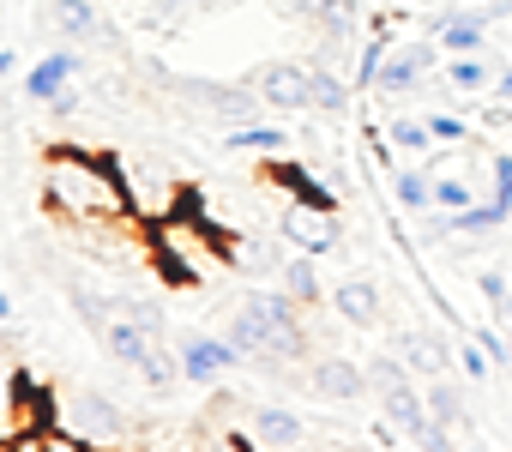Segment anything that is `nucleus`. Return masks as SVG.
<instances>
[{
	"label": "nucleus",
	"instance_id": "2eb2a0df",
	"mask_svg": "<svg viewBox=\"0 0 512 452\" xmlns=\"http://www.w3.org/2000/svg\"><path fill=\"white\" fill-rule=\"evenodd\" d=\"M350 97H356V85H350L332 61H320V55H314V61H308V103H314L320 115H344V109H350Z\"/></svg>",
	"mask_w": 512,
	"mask_h": 452
},
{
	"label": "nucleus",
	"instance_id": "e433bc0d",
	"mask_svg": "<svg viewBox=\"0 0 512 452\" xmlns=\"http://www.w3.org/2000/svg\"><path fill=\"white\" fill-rule=\"evenodd\" d=\"M0 452H13V440H0Z\"/></svg>",
	"mask_w": 512,
	"mask_h": 452
},
{
	"label": "nucleus",
	"instance_id": "bb28decb",
	"mask_svg": "<svg viewBox=\"0 0 512 452\" xmlns=\"http://www.w3.org/2000/svg\"><path fill=\"white\" fill-rule=\"evenodd\" d=\"M434 205H440V211H464V205H476V193H470L464 175H446V169H440V175H434Z\"/></svg>",
	"mask_w": 512,
	"mask_h": 452
},
{
	"label": "nucleus",
	"instance_id": "4468645a",
	"mask_svg": "<svg viewBox=\"0 0 512 452\" xmlns=\"http://www.w3.org/2000/svg\"><path fill=\"white\" fill-rule=\"evenodd\" d=\"M398 356H404V368H410L416 380H440V374L458 368V356H452L440 338H428V332H404V338H398Z\"/></svg>",
	"mask_w": 512,
	"mask_h": 452
},
{
	"label": "nucleus",
	"instance_id": "f704fd0d",
	"mask_svg": "<svg viewBox=\"0 0 512 452\" xmlns=\"http://www.w3.org/2000/svg\"><path fill=\"white\" fill-rule=\"evenodd\" d=\"M13 320V296H7V284H0V326Z\"/></svg>",
	"mask_w": 512,
	"mask_h": 452
},
{
	"label": "nucleus",
	"instance_id": "6ab92c4d",
	"mask_svg": "<svg viewBox=\"0 0 512 452\" xmlns=\"http://www.w3.org/2000/svg\"><path fill=\"white\" fill-rule=\"evenodd\" d=\"M332 308L344 314V326H374V320H380V290H374L368 278H344V284L332 290Z\"/></svg>",
	"mask_w": 512,
	"mask_h": 452
},
{
	"label": "nucleus",
	"instance_id": "c9c22d12",
	"mask_svg": "<svg viewBox=\"0 0 512 452\" xmlns=\"http://www.w3.org/2000/svg\"><path fill=\"white\" fill-rule=\"evenodd\" d=\"M290 13H302V19H314V0H290Z\"/></svg>",
	"mask_w": 512,
	"mask_h": 452
},
{
	"label": "nucleus",
	"instance_id": "5701e85b",
	"mask_svg": "<svg viewBox=\"0 0 512 452\" xmlns=\"http://www.w3.org/2000/svg\"><path fill=\"white\" fill-rule=\"evenodd\" d=\"M392 193L404 211H434V175L422 169H392Z\"/></svg>",
	"mask_w": 512,
	"mask_h": 452
},
{
	"label": "nucleus",
	"instance_id": "2f4dec72",
	"mask_svg": "<svg viewBox=\"0 0 512 452\" xmlns=\"http://www.w3.org/2000/svg\"><path fill=\"white\" fill-rule=\"evenodd\" d=\"M49 109H55V115H61V121H73V115H79V109H85V103H79V91H73V85H67V91H61V97H55V103H49Z\"/></svg>",
	"mask_w": 512,
	"mask_h": 452
},
{
	"label": "nucleus",
	"instance_id": "c756f323",
	"mask_svg": "<svg viewBox=\"0 0 512 452\" xmlns=\"http://www.w3.org/2000/svg\"><path fill=\"white\" fill-rule=\"evenodd\" d=\"M458 374H470V380H482V374H488V350H482L476 338L458 350Z\"/></svg>",
	"mask_w": 512,
	"mask_h": 452
},
{
	"label": "nucleus",
	"instance_id": "f3484780",
	"mask_svg": "<svg viewBox=\"0 0 512 452\" xmlns=\"http://www.w3.org/2000/svg\"><path fill=\"white\" fill-rule=\"evenodd\" d=\"M49 25H55V37H67V43H97V31H103L97 0H49Z\"/></svg>",
	"mask_w": 512,
	"mask_h": 452
},
{
	"label": "nucleus",
	"instance_id": "dca6fc26",
	"mask_svg": "<svg viewBox=\"0 0 512 452\" xmlns=\"http://www.w3.org/2000/svg\"><path fill=\"white\" fill-rule=\"evenodd\" d=\"M380 410L392 416V428H398L404 440H416V434H422V428L434 422V410H428V398H422V392H416L410 380H404V386H392V392H380Z\"/></svg>",
	"mask_w": 512,
	"mask_h": 452
},
{
	"label": "nucleus",
	"instance_id": "f8f14e48",
	"mask_svg": "<svg viewBox=\"0 0 512 452\" xmlns=\"http://www.w3.org/2000/svg\"><path fill=\"white\" fill-rule=\"evenodd\" d=\"M434 43H440L446 55H482V43H488V13H482V7H452V13L440 19Z\"/></svg>",
	"mask_w": 512,
	"mask_h": 452
},
{
	"label": "nucleus",
	"instance_id": "f03ea898",
	"mask_svg": "<svg viewBox=\"0 0 512 452\" xmlns=\"http://www.w3.org/2000/svg\"><path fill=\"white\" fill-rule=\"evenodd\" d=\"M55 428L97 446V452H127V440H133V416L97 386H67L55 398Z\"/></svg>",
	"mask_w": 512,
	"mask_h": 452
},
{
	"label": "nucleus",
	"instance_id": "39448f33",
	"mask_svg": "<svg viewBox=\"0 0 512 452\" xmlns=\"http://www.w3.org/2000/svg\"><path fill=\"white\" fill-rule=\"evenodd\" d=\"M278 236H284L296 254H314V260H326V254L344 242V230H338V211H326V205H308V199H290V205H284V217H278Z\"/></svg>",
	"mask_w": 512,
	"mask_h": 452
},
{
	"label": "nucleus",
	"instance_id": "a878e982",
	"mask_svg": "<svg viewBox=\"0 0 512 452\" xmlns=\"http://www.w3.org/2000/svg\"><path fill=\"white\" fill-rule=\"evenodd\" d=\"M386 139H392V151H404V157H434V151H440L434 133H428V121H386Z\"/></svg>",
	"mask_w": 512,
	"mask_h": 452
},
{
	"label": "nucleus",
	"instance_id": "9d476101",
	"mask_svg": "<svg viewBox=\"0 0 512 452\" xmlns=\"http://www.w3.org/2000/svg\"><path fill=\"white\" fill-rule=\"evenodd\" d=\"M308 386H314L320 398H338V404L374 392V386H368V362H350V356H320L314 374H308Z\"/></svg>",
	"mask_w": 512,
	"mask_h": 452
},
{
	"label": "nucleus",
	"instance_id": "a211bd4d",
	"mask_svg": "<svg viewBox=\"0 0 512 452\" xmlns=\"http://www.w3.org/2000/svg\"><path fill=\"white\" fill-rule=\"evenodd\" d=\"M278 290L296 296L302 308H314V302L326 296V284H320V260H314V254H290V260H278Z\"/></svg>",
	"mask_w": 512,
	"mask_h": 452
},
{
	"label": "nucleus",
	"instance_id": "4be33fe9",
	"mask_svg": "<svg viewBox=\"0 0 512 452\" xmlns=\"http://www.w3.org/2000/svg\"><path fill=\"white\" fill-rule=\"evenodd\" d=\"M446 85L458 97H476V91H494V67L482 55H446Z\"/></svg>",
	"mask_w": 512,
	"mask_h": 452
},
{
	"label": "nucleus",
	"instance_id": "393cba45",
	"mask_svg": "<svg viewBox=\"0 0 512 452\" xmlns=\"http://www.w3.org/2000/svg\"><path fill=\"white\" fill-rule=\"evenodd\" d=\"M422 398H428V410H434L446 428L464 422V392H458V380H446V374H440V380H422Z\"/></svg>",
	"mask_w": 512,
	"mask_h": 452
},
{
	"label": "nucleus",
	"instance_id": "9b49d317",
	"mask_svg": "<svg viewBox=\"0 0 512 452\" xmlns=\"http://www.w3.org/2000/svg\"><path fill=\"white\" fill-rule=\"evenodd\" d=\"M79 73H85V61H79L73 49H55V55H43V61H37L19 85H25V97H31V103H43V109H49V103H55V97H61Z\"/></svg>",
	"mask_w": 512,
	"mask_h": 452
},
{
	"label": "nucleus",
	"instance_id": "b1692460",
	"mask_svg": "<svg viewBox=\"0 0 512 452\" xmlns=\"http://www.w3.org/2000/svg\"><path fill=\"white\" fill-rule=\"evenodd\" d=\"M115 308H121V320L145 326L151 338H163V326H169V314H163V302H157V296H133V290H121V296H115Z\"/></svg>",
	"mask_w": 512,
	"mask_h": 452
},
{
	"label": "nucleus",
	"instance_id": "aec40b11",
	"mask_svg": "<svg viewBox=\"0 0 512 452\" xmlns=\"http://www.w3.org/2000/svg\"><path fill=\"white\" fill-rule=\"evenodd\" d=\"M314 25L326 43H356L362 37V7L356 0H314Z\"/></svg>",
	"mask_w": 512,
	"mask_h": 452
},
{
	"label": "nucleus",
	"instance_id": "c85d7f7f",
	"mask_svg": "<svg viewBox=\"0 0 512 452\" xmlns=\"http://www.w3.org/2000/svg\"><path fill=\"white\" fill-rule=\"evenodd\" d=\"M488 175H494V199L512 205V151H494L488 157Z\"/></svg>",
	"mask_w": 512,
	"mask_h": 452
},
{
	"label": "nucleus",
	"instance_id": "0eeeda50",
	"mask_svg": "<svg viewBox=\"0 0 512 452\" xmlns=\"http://www.w3.org/2000/svg\"><path fill=\"white\" fill-rule=\"evenodd\" d=\"M428 73H434V43H398V49L386 55V67H380L374 91H380V97H410Z\"/></svg>",
	"mask_w": 512,
	"mask_h": 452
},
{
	"label": "nucleus",
	"instance_id": "423d86ee",
	"mask_svg": "<svg viewBox=\"0 0 512 452\" xmlns=\"http://www.w3.org/2000/svg\"><path fill=\"white\" fill-rule=\"evenodd\" d=\"M253 91H260L266 109H284V115L314 109L308 103V61H266V67H253Z\"/></svg>",
	"mask_w": 512,
	"mask_h": 452
},
{
	"label": "nucleus",
	"instance_id": "7ed1b4c3",
	"mask_svg": "<svg viewBox=\"0 0 512 452\" xmlns=\"http://www.w3.org/2000/svg\"><path fill=\"white\" fill-rule=\"evenodd\" d=\"M169 97H181V103H193V109H205L211 121H235V127H247L253 115H260V91L253 85H229V79H187V73H169V85H163Z\"/></svg>",
	"mask_w": 512,
	"mask_h": 452
},
{
	"label": "nucleus",
	"instance_id": "20e7f679",
	"mask_svg": "<svg viewBox=\"0 0 512 452\" xmlns=\"http://www.w3.org/2000/svg\"><path fill=\"white\" fill-rule=\"evenodd\" d=\"M241 308L266 326V338H272V362H296V356H308V332H302V302H296V296H284V290H247Z\"/></svg>",
	"mask_w": 512,
	"mask_h": 452
},
{
	"label": "nucleus",
	"instance_id": "cd10ccee",
	"mask_svg": "<svg viewBox=\"0 0 512 452\" xmlns=\"http://www.w3.org/2000/svg\"><path fill=\"white\" fill-rule=\"evenodd\" d=\"M428 133H434V145H464L470 139V121L464 115H428Z\"/></svg>",
	"mask_w": 512,
	"mask_h": 452
},
{
	"label": "nucleus",
	"instance_id": "412c9836",
	"mask_svg": "<svg viewBox=\"0 0 512 452\" xmlns=\"http://www.w3.org/2000/svg\"><path fill=\"white\" fill-rule=\"evenodd\" d=\"M223 145L229 151H260V157H284L290 151V133L284 127H223Z\"/></svg>",
	"mask_w": 512,
	"mask_h": 452
},
{
	"label": "nucleus",
	"instance_id": "1a4fd4ad",
	"mask_svg": "<svg viewBox=\"0 0 512 452\" xmlns=\"http://www.w3.org/2000/svg\"><path fill=\"white\" fill-rule=\"evenodd\" d=\"M175 356H181V380L187 386H217V374L241 362V350L229 338H181Z\"/></svg>",
	"mask_w": 512,
	"mask_h": 452
},
{
	"label": "nucleus",
	"instance_id": "6e6552de",
	"mask_svg": "<svg viewBox=\"0 0 512 452\" xmlns=\"http://www.w3.org/2000/svg\"><path fill=\"white\" fill-rule=\"evenodd\" d=\"M241 428L253 434V446H266V452H290V446L308 440V422L296 410H284V404H253Z\"/></svg>",
	"mask_w": 512,
	"mask_h": 452
},
{
	"label": "nucleus",
	"instance_id": "473e14b6",
	"mask_svg": "<svg viewBox=\"0 0 512 452\" xmlns=\"http://www.w3.org/2000/svg\"><path fill=\"white\" fill-rule=\"evenodd\" d=\"M494 97H500V103H512V67H500V73H494Z\"/></svg>",
	"mask_w": 512,
	"mask_h": 452
},
{
	"label": "nucleus",
	"instance_id": "72a5a7b5",
	"mask_svg": "<svg viewBox=\"0 0 512 452\" xmlns=\"http://www.w3.org/2000/svg\"><path fill=\"white\" fill-rule=\"evenodd\" d=\"M7 73H19V55H13V49H0V79H7Z\"/></svg>",
	"mask_w": 512,
	"mask_h": 452
},
{
	"label": "nucleus",
	"instance_id": "ddd939ff",
	"mask_svg": "<svg viewBox=\"0 0 512 452\" xmlns=\"http://www.w3.org/2000/svg\"><path fill=\"white\" fill-rule=\"evenodd\" d=\"M103 350H109L121 368H133V374H139V368L157 356V338H151L145 326H133V320H121V314H115V320L103 326Z\"/></svg>",
	"mask_w": 512,
	"mask_h": 452
},
{
	"label": "nucleus",
	"instance_id": "f257e3e1",
	"mask_svg": "<svg viewBox=\"0 0 512 452\" xmlns=\"http://www.w3.org/2000/svg\"><path fill=\"white\" fill-rule=\"evenodd\" d=\"M43 205L61 223H127L133 199H127V169L103 151H79V145H55L43 157Z\"/></svg>",
	"mask_w": 512,
	"mask_h": 452
},
{
	"label": "nucleus",
	"instance_id": "4c0bfd02",
	"mask_svg": "<svg viewBox=\"0 0 512 452\" xmlns=\"http://www.w3.org/2000/svg\"><path fill=\"white\" fill-rule=\"evenodd\" d=\"M506 37H512V19H506Z\"/></svg>",
	"mask_w": 512,
	"mask_h": 452
},
{
	"label": "nucleus",
	"instance_id": "58836bf2",
	"mask_svg": "<svg viewBox=\"0 0 512 452\" xmlns=\"http://www.w3.org/2000/svg\"><path fill=\"white\" fill-rule=\"evenodd\" d=\"M506 338H512V332H506Z\"/></svg>",
	"mask_w": 512,
	"mask_h": 452
},
{
	"label": "nucleus",
	"instance_id": "7c9ffc66",
	"mask_svg": "<svg viewBox=\"0 0 512 452\" xmlns=\"http://www.w3.org/2000/svg\"><path fill=\"white\" fill-rule=\"evenodd\" d=\"M199 7H211V0H157V19L175 25V19H187V13H199Z\"/></svg>",
	"mask_w": 512,
	"mask_h": 452
}]
</instances>
